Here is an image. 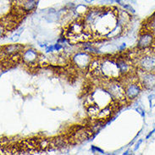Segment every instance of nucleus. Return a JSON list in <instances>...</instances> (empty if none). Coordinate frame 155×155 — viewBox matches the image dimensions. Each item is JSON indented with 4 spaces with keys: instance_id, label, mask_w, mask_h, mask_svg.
I'll return each instance as SVG.
<instances>
[{
    "instance_id": "obj_1",
    "label": "nucleus",
    "mask_w": 155,
    "mask_h": 155,
    "mask_svg": "<svg viewBox=\"0 0 155 155\" xmlns=\"http://www.w3.org/2000/svg\"><path fill=\"white\" fill-rule=\"evenodd\" d=\"M137 63L143 71L147 72H155V52L143 51L137 58Z\"/></svg>"
},
{
    "instance_id": "obj_2",
    "label": "nucleus",
    "mask_w": 155,
    "mask_h": 155,
    "mask_svg": "<svg viewBox=\"0 0 155 155\" xmlns=\"http://www.w3.org/2000/svg\"><path fill=\"white\" fill-rule=\"evenodd\" d=\"M139 76H140L141 82L145 87L148 89L155 87V75L153 74V72L142 71Z\"/></svg>"
},
{
    "instance_id": "obj_3",
    "label": "nucleus",
    "mask_w": 155,
    "mask_h": 155,
    "mask_svg": "<svg viewBox=\"0 0 155 155\" xmlns=\"http://www.w3.org/2000/svg\"><path fill=\"white\" fill-rule=\"evenodd\" d=\"M109 92L111 96L116 99H123L126 96V90H124L121 86L119 84H112L109 87Z\"/></svg>"
},
{
    "instance_id": "obj_4",
    "label": "nucleus",
    "mask_w": 155,
    "mask_h": 155,
    "mask_svg": "<svg viewBox=\"0 0 155 155\" xmlns=\"http://www.w3.org/2000/svg\"><path fill=\"white\" fill-rule=\"evenodd\" d=\"M17 5L21 8L22 11H31L35 8L37 5L36 0H18Z\"/></svg>"
},
{
    "instance_id": "obj_5",
    "label": "nucleus",
    "mask_w": 155,
    "mask_h": 155,
    "mask_svg": "<svg viewBox=\"0 0 155 155\" xmlns=\"http://www.w3.org/2000/svg\"><path fill=\"white\" fill-rule=\"evenodd\" d=\"M140 92V87L137 84H129L126 88V95L130 99H133Z\"/></svg>"
},
{
    "instance_id": "obj_6",
    "label": "nucleus",
    "mask_w": 155,
    "mask_h": 155,
    "mask_svg": "<svg viewBox=\"0 0 155 155\" xmlns=\"http://www.w3.org/2000/svg\"><path fill=\"white\" fill-rule=\"evenodd\" d=\"M23 59H24V61H25V63L31 64L35 63L37 61V59H38V54L33 49H29V50H27L26 52L24 53Z\"/></svg>"
},
{
    "instance_id": "obj_7",
    "label": "nucleus",
    "mask_w": 155,
    "mask_h": 155,
    "mask_svg": "<svg viewBox=\"0 0 155 155\" xmlns=\"http://www.w3.org/2000/svg\"><path fill=\"white\" fill-rule=\"evenodd\" d=\"M65 145H66L65 139L62 138V137H57V138H54V140L50 141L48 149H59V148L65 147Z\"/></svg>"
},
{
    "instance_id": "obj_8",
    "label": "nucleus",
    "mask_w": 155,
    "mask_h": 155,
    "mask_svg": "<svg viewBox=\"0 0 155 155\" xmlns=\"http://www.w3.org/2000/svg\"><path fill=\"white\" fill-rule=\"evenodd\" d=\"M91 134H92V130H79V131H76V133H75V135H74V139L76 140V143H80V142H82L84 140L87 139Z\"/></svg>"
},
{
    "instance_id": "obj_9",
    "label": "nucleus",
    "mask_w": 155,
    "mask_h": 155,
    "mask_svg": "<svg viewBox=\"0 0 155 155\" xmlns=\"http://www.w3.org/2000/svg\"><path fill=\"white\" fill-rule=\"evenodd\" d=\"M84 31V24L80 23V22H75L72 23L71 25L70 26V32L71 35H80Z\"/></svg>"
},
{
    "instance_id": "obj_10",
    "label": "nucleus",
    "mask_w": 155,
    "mask_h": 155,
    "mask_svg": "<svg viewBox=\"0 0 155 155\" xmlns=\"http://www.w3.org/2000/svg\"><path fill=\"white\" fill-rule=\"evenodd\" d=\"M152 41H153L152 36L148 35V34H146V35H144V36H143L142 38H140L138 42L139 47H141V48H147V47H148L151 44Z\"/></svg>"
},
{
    "instance_id": "obj_11",
    "label": "nucleus",
    "mask_w": 155,
    "mask_h": 155,
    "mask_svg": "<svg viewBox=\"0 0 155 155\" xmlns=\"http://www.w3.org/2000/svg\"><path fill=\"white\" fill-rule=\"evenodd\" d=\"M23 48V47L16 44V45H10V46H7L4 48V53H6L7 54L13 55L15 54L16 53H18L19 51H21Z\"/></svg>"
},
{
    "instance_id": "obj_12",
    "label": "nucleus",
    "mask_w": 155,
    "mask_h": 155,
    "mask_svg": "<svg viewBox=\"0 0 155 155\" xmlns=\"http://www.w3.org/2000/svg\"><path fill=\"white\" fill-rule=\"evenodd\" d=\"M88 112H89V114L92 117H95V116L99 114V109H98V107H97L96 105H92L88 109Z\"/></svg>"
},
{
    "instance_id": "obj_13",
    "label": "nucleus",
    "mask_w": 155,
    "mask_h": 155,
    "mask_svg": "<svg viewBox=\"0 0 155 155\" xmlns=\"http://www.w3.org/2000/svg\"><path fill=\"white\" fill-rule=\"evenodd\" d=\"M118 65L120 67V70L121 72H126L128 70H129V64L125 62V61H121V62H119L118 63Z\"/></svg>"
},
{
    "instance_id": "obj_14",
    "label": "nucleus",
    "mask_w": 155,
    "mask_h": 155,
    "mask_svg": "<svg viewBox=\"0 0 155 155\" xmlns=\"http://www.w3.org/2000/svg\"><path fill=\"white\" fill-rule=\"evenodd\" d=\"M152 29L153 31V32H155V20L152 23Z\"/></svg>"
},
{
    "instance_id": "obj_15",
    "label": "nucleus",
    "mask_w": 155,
    "mask_h": 155,
    "mask_svg": "<svg viewBox=\"0 0 155 155\" xmlns=\"http://www.w3.org/2000/svg\"><path fill=\"white\" fill-rule=\"evenodd\" d=\"M137 111H139V113L141 114V115H142V116H144V113H143V110H141L140 109H137Z\"/></svg>"
}]
</instances>
